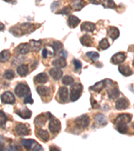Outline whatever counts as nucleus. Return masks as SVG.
I'll return each mask as SVG.
<instances>
[{
  "mask_svg": "<svg viewBox=\"0 0 134 151\" xmlns=\"http://www.w3.org/2000/svg\"><path fill=\"white\" fill-rule=\"evenodd\" d=\"M35 30L36 28L34 24L30 23H24L19 25V27L14 26V27L11 28L10 32L13 34L15 36L19 37V36H23L24 35H26V34L32 33Z\"/></svg>",
  "mask_w": 134,
  "mask_h": 151,
  "instance_id": "nucleus-1",
  "label": "nucleus"
},
{
  "mask_svg": "<svg viewBox=\"0 0 134 151\" xmlns=\"http://www.w3.org/2000/svg\"><path fill=\"white\" fill-rule=\"evenodd\" d=\"M82 89H83V86L79 83H76L72 85V86L70 87V101L74 102L78 100L81 96Z\"/></svg>",
  "mask_w": 134,
  "mask_h": 151,
  "instance_id": "nucleus-2",
  "label": "nucleus"
},
{
  "mask_svg": "<svg viewBox=\"0 0 134 151\" xmlns=\"http://www.w3.org/2000/svg\"><path fill=\"white\" fill-rule=\"evenodd\" d=\"M90 123L89 117L84 114L79 117H78L75 120V124L77 128L80 129H85L88 127Z\"/></svg>",
  "mask_w": 134,
  "mask_h": 151,
  "instance_id": "nucleus-3",
  "label": "nucleus"
},
{
  "mask_svg": "<svg viewBox=\"0 0 134 151\" xmlns=\"http://www.w3.org/2000/svg\"><path fill=\"white\" fill-rule=\"evenodd\" d=\"M15 93L19 97H26L30 93V89L29 88L28 85L20 83L16 87Z\"/></svg>",
  "mask_w": 134,
  "mask_h": 151,
  "instance_id": "nucleus-4",
  "label": "nucleus"
},
{
  "mask_svg": "<svg viewBox=\"0 0 134 151\" xmlns=\"http://www.w3.org/2000/svg\"><path fill=\"white\" fill-rule=\"evenodd\" d=\"M48 128H49V130L52 133L58 134L61 130V123L58 119L51 118Z\"/></svg>",
  "mask_w": 134,
  "mask_h": 151,
  "instance_id": "nucleus-5",
  "label": "nucleus"
},
{
  "mask_svg": "<svg viewBox=\"0 0 134 151\" xmlns=\"http://www.w3.org/2000/svg\"><path fill=\"white\" fill-rule=\"evenodd\" d=\"M15 132L18 136H27L30 133V130L26 124L18 123L15 127Z\"/></svg>",
  "mask_w": 134,
  "mask_h": 151,
  "instance_id": "nucleus-6",
  "label": "nucleus"
},
{
  "mask_svg": "<svg viewBox=\"0 0 134 151\" xmlns=\"http://www.w3.org/2000/svg\"><path fill=\"white\" fill-rule=\"evenodd\" d=\"M127 55L125 52H119L114 55L111 58V62L114 65H118L122 63L126 59Z\"/></svg>",
  "mask_w": 134,
  "mask_h": 151,
  "instance_id": "nucleus-7",
  "label": "nucleus"
},
{
  "mask_svg": "<svg viewBox=\"0 0 134 151\" xmlns=\"http://www.w3.org/2000/svg\"><path fill=\"white\" fill-rule=\"evenodd\" d=\"M47 115V113L46 114H40V115L38 116L36 118H35L34 120V124L36 126H44L45 124V123L46 122V121H47V119L48 118H50L51 117H52V116L51 115V114L48 112V116H46Z\"/></svg>",
  "mask_w": 134,
  "mask_h": 151,
  "instance_id": "nucleus-8",
  "label": "nucleus"
},
{
  "mask_svg": "<svg viewBox=\"0 0 134 151\" xmlns=\"http://www.w3.org/2000/svg\"><path fill=\"white\" fill-rule=\"evenodd\" d=\"M130 106V101L125 97H121L115 103V108L118 110H124L129 108Z\"/></svg>",
  "mask_w": 134,
  "mask_h": 151,
  "instance_id": "nucleus-9",
  "label": "nucleus"
},
{
  "mask_svg": "<svg viewBox=\"0 0 134 151\" xmlns=\"http://www.w3.org/2000/svg\"><path fill=\"white\" fill-rule=\"evenodd\" d=\"M15 97L14 94L9 91H6L2 94L1 101L6 104H14L15 103Z\"/></svg>",
  "mask_w": 134,
  "mask_h": 151,
  "instance_id": "nucleus-10",
  "label": "nucleus"
},
{
  "mask_svg": "<svg viewBox=\"0 0 134 151\" xmlns=\"http://www.w3.org/2000/svg\"><path fill=\"white\" fill-rule=\"evenodd\" d=\"M132 118V115L130 114H122L119 115L114 120V124L122 123V124H128L130 122Z\"/></svg>",
  "mask_w": 134,
  "mask_h": 151,
  "instance_id": "nucleus-11",
  "label": "nucleus"
},
{
  "mask_svg": "<svg viewBox=\"0 0 134 151\" xmlns=\"http://www.w3.org/2000/svg\"><path fill=\"white\" fill-rule=\"evenodd\" d=\"M86 2L84 0H72L70 2V7L74 11H80L86 6Z\"/></svg>",
  "mask_w": 134,
  "mask_h": 151,
  "instance_id": "nucleus-12",
  "label": "nucleus"
},
{
  "mask_svg": "<svg viewBox=\"0 0 134 151\" xmlns=\"http://www.w3.org/2000/svg\"><path fill=\"white\" fill-rule=\"evenodd\" d=\"M31 49L30 45L28 43H21L16 48V52L20 55H26Z\"/></svg>",
  "mask_w": 134,
  "mask_h": 151,
  "instance_id": "nucleus-13",
  "label": "nucleus"
},
{
  "mask_svg": "<svg viewBox=\"0 0 134 151\" xmlns=\"http://www.w3.org/2000/svg\"><path fill=\"white\" fill-rule=\"evenodd\" d=\"M107 35L112 40H115L119 38L120 33H119V29L117 27H115V26H109L108 29H107Z\"/></svg>",
  "mask_w": 134,
  "mask_h": 151,
  "instance_id": "nucleus-14",
  "label": "nucleus"
},
{
  "mask_svg": "<svg viewBox=\"0 0 134 151\" xmlns=\"http://www.w3.org/2000/svg\"><path fill=\"white\" fill-rule=\"evenodd\" d=\"M96 29L95 24L92 23L91 22H85L80 26V30L82 31L92 32Z\"/></svg>",
  "mask_w": 134,
  "mask_h": 151,
  "instance_id": "nucleus-15",
  "label": "nucleus"
},
{
  "mask_svg": "<svg viewBox=\"0 0 134 151\" xmlns=\"http://www.w3.org/2000/svg\"><path fill=\"white\" fill-rule=\"evenodd\" d=\"M119 72L125 77H129L133 74L132 70L128 65H120L118 67Z\"/></svg>",
  "mask_w": 134,
  "mask_h": 151,
  "instance_id": "nucleus-16",
  "label": "nucleus"
},
{
  "mask_svg": "<svg viewBox=\"0 0 134 151\" xmlns=\"http://www.w3.org/2000/svg\"><path fill=\"white\" fill-rule=\"evenodd\" d=\"M80 43L82 45L87 47H91L93 46V39L88 35H85L80 38Z\"/></svg>",
  "mask_w": 134,
  "mask_h": 151,
  "instance_id": "nucleus-17",
  "label": "nucleus"
},
{
  "mask_svg": "<svg viewBox=\"0 0 134 151\" xmlns=\"http://www.w3.org/2000/svg\"><path fill=\"white\" fill-rule=\"evenodd\" d=\"M105 87H106V82L105 80H102V81L96 83L95 84L92 86L89 87V89L92 90V91L97 92V93H100Z\"/></svg>",
  "mask_w": 134,
  "mask_h": 151,
  "instance_id": "nucleus-18",
  "label": "nucleus"
},
{
  "mask_svg": "<svg viewBox=\"0 0 134 151\" xmlns=\"http://www.w3.org/2000/svg\"><path fill=\"white\" fill-rule=\"evenodd\" d=\"M62 70L60 68H52L49 70V74L54 80H59L62 76Z\"/></svg>",
  "mask_w": 134,
  "mask_h": 151,
  "instance_id": "nucleus-19",
  "label": "nucleus"
},
{
  "mask_svg": "<svg viewBox=\"0 0 134 151\" xmlns=\"http://www.w3.org/2000/svg\"><path fill=\"white\" fill-rule=\"evenodd\" d=\"M68 95H69V91L68 89L65 87H61L58 90V97L60 100L62 102H67L68 100Z\"/></svg>",
  "mask_w": 134,
  "mask_h": 151,
  "instance_id": "nucleus-20",
  "label": "nucleus"
},
{
  "mask_svg": "<svg viewBox=\"0 0 134 151\" xmlns=\"http://www.w3.org/2000/svg\"><path fill=\"white\" fill-rule=\"evenodd\" d=\"M36 91L40 96L47 97L50 93V89L49 87L42 85V86H38L36 87Z\"/></svg>",
  "mask_w": 134,
  "mask_h": 151,
  "instance_id": "nucleus-21",
  "label": "nucleus"
},
{
  "mask_svg": "<svg viewBox=\"0 0 134 151\" xmlns=\"http://www.w3.org/2000/svg\"><path fill=\"white\" fill-rule=\"evenodd\" d=\"M80 19L78 18L77 17L73 15H70L69 16V18H68V24H69V26L71 28H75L77 26L79 25L80 23Z\"/></svg>",
  "mask_w": 134,
  "mask_h": 151,
  "instance_id": "nucleus-22",
  "label": "nucleus"
},
{
  "mask_svg": "<svg viewBox=\"0 0 134 151\" xmlns=\"http://www.w3.org/2000/svg\"><path fill=\"white\" fill-rule=\"evenodd\" d=\"M95 121L100 126H106L107 124V120L106 117L102 114H97L95 116Z\"/></svg>",
  "mask_w": 134,
  "mask_h": 151,
  "instance_id": "nucleus-23",
  "label": "nucleus"
},
{
  "mask_svg": "<svg viewBox=\"0 0 134 151\" xmlns=\"http://www.w3.org/2000/svg\"><path fill=\"white\" fill-rule=\"evenodd\" d=\"M37 136L40 139L42 140L44 142H46L49 140L50 136L49 134L46 130H42V129H39L37 131Z\"/></svg>",
  "mask_w": 134,
  "mask_h": 151,
  "instance_id": "nucleus-24",
  "label": "nucleus"
},
{
  "mask_svg": "<svg viewBox=\"0 0 134 151\" xmlns=\"http://www.w3.org/2000/svg\"><path fill=\"white\" fill-rule=\"evenodd\" d=\"M34 80L36 83H45L48 81V77L45 73H39L34 78Z\"/></svg>",
  "mask_w": 134,
  "mask_h": 151,
  "instance_id": "nucleus-25",
  "label": "nucleus"
},
{
  "mask_svg": "<svg viewBox=\"0 0 134 151\" xmlns=\"http://www.w3.org/2000/svg\"><path fill=\"white\" fill-rule=\"evenodd\" d=\"M16 114H18L20 118L23 119H30L32 116V114L30 109L27 108L16 111Z\"/></svg>",
  "mask_w": 134,
  "mask_h": 151,
  "instance_id": "nucleus-26",
  "label": "nucleus"
},
{
  "mask_svg": "<svg viewBox=\"0 0 134 151\" xmlns=\"http://www.w3.org/2000/svg\"><path fill=\"white\" fill-rule=\"evenodd\" d=\"M29 72V68L27 65H20L17 68V73L21 77H25Z\"/></svg>",
  "mask_w": 134,
  "mask_h": 151,
  "instance_id": "nucleus-27",
  "label": "nucleus"
},
{
  "mask_svg": "<svg viewBox=\"0 0 134 151\" xmlns=\"http://www.w3.org/2000/svg\"><path fill=\"white\" fill-rule=\"evenodd\" d=\"M52 64L53 66H54L55 67L57 68H64L66 66H67V60H66L65 58L61 57L60 58H58L57 60H54V61H52Z\"/></svg>",
  "mask_w": 134,
  "mask_h": 151,
  "instance_id": "nucleus-28",
  "label": "nucleus"
},
{
  "mask_svg": "<svg viewBox=\"0 0 134 151\" xmlns=\"http://www.w3.org/2000/svg\"><path fill=\"white\" fill-rule=\"evenodd\" d=\"M119 94H120V92H119V90L118 87H114L108 91L109 98L111 99H114L115 98H118V97L119 96Z\"/></svg>",
  "mask_w": 134,
  "mask_h": 151,
  "instance_id": "nucleus-29",
  "label": "nucleus"
},
{
  "mask_svg": "<svg viewBox=\"0 0 134 151\" xmlns=\"http://www.w3.org/2000/svg\"><path fill=\"white\" fill-rule=\"evenodd\" d=\"M30 47L32 49L34 52H37L39 50H40L41 48V45H42V40H31L30 41Z\"/></svg>",
  "mask_w": 134,
  "mask_h": 151,
  "instance_id": "nucleus-30",
  "label": "nucleus"
},
{
  "mask_svg": "<svg viewBox=\"0 0 134 151\" xmlns=\"http://www.w3.org/2000/svg\"><path fill=\"white\" fill-rule=\"evenodd\" d=\"M21 145L27 150H30L33 145L36 144V141L32 139H22L21 141Z\"/></svg>",
  "mask_w": 134,
  "mask_h": 151,
  "instance_id": "nucleus-31",
  "label": "nucleus"
},
{
  "mask_svg": "<svg viewBox=\"0 0 134 151\" xmlns=\"http://www.w3.org/2000/svg\"><path fill=\"white\" fill-rule=\"evenodd\" d=\"M10 52L8 50H4L0 52V62L5 63L8 61V59L10 58Z\"/></svg>",
  "mask_w": 134,
  "mask_h": 151,
  "instance_id": "nucleus-32",
  "label": "nucleus"
},
{
  "mask_svg": "<svg viewBox=\"0 0 134 151\" xmlns=\"http://www.w3.org/2000/svg\"><path fill=\"white\" fill-rule=\"evenodd\" d=\"M50 46L52 47L54 51V55L58 51H59L63 47V45L61 42H60V41H54V42H53L52 45H50Z\"/></svg>",
  "mask_w": 134,
  "mask_h": 151,
  "instance_id": "nucleus-33",
  "label": "nucleus"
},
{
  "mask_svg": "<svg viewBox=\"0 0 134 151\" xmlns=\"http://www.w3.org/2000/svg\"><path fill=\"white\" fill-rule=\"evenodd\" d=\"M116 129L119 133L121 134H126L128 132V128L126 124L118 123L116 124Z\"/></svg>",
  "mask_w": 134,
  "mask_h": 151,
  "instance_id": "nucleus-34",
  "label": "nucleus"
},
{
  "mask_svg": "<svg viewBox=\"0 0 134 151\" xmlns=\"http://www.w3.org/2000/svg\"><path fill=\"white\" fill-rule=\"evenodd\" d=\"M7 121H8V118L6 114L2 110H0V128H4Z\"/></svg>",
  "mask_w": 134,
  "mask_h": 151,
  "instance_id": "nucleus-35",
  "label": "nucleus"
},
{
  "mask_svg": "<svg viewBox=\"0 0 134 151\" xmlns=\"http://www.w3.org/2000/svg\"><path fill=\"white\" fill-rule=\"evenodd\" d=\"M102 5L105 8H115L116 4L113 0H103L102 2Z\"/></svg>",
  "mask_w": 134,
  "mask_h": 151,
  "instance_id": "nucleus-36",
  "label": "nucleus"
},
{
  "mask_svg": "<svg viewBox=\"0 0 134 151\" xmlns=\"http://www.w3.org/2000/svg\"><path fill=\"white\" fill-rule=\"evenodd\" d=\"M109 47H110V45H109V41L107 38L102 39V40L99 42V48H101V50H106L108 48H109Z\"/></svg>",
  "mask_w": 134,
  "mask_h": 151,
  "instance_id": "nucleus-37",
  "label": "nucleus"
},
{
  "mask_svg": "<svg viewBox=\"0 0 134 151\" xmlns=\"http://www.w3.org/2000/svg\"><path fill=\"white\" fill-rule=\"evenodd\" d=\"M86 56L89 57L92 61L95 62L99 58V54L97 52H93V51H91V52H88L86 53Z\"/></svg>",
  "mask_w": 134,
  "mask_h": 151,
  "instance_id": "nucleus-38",
  "label": "nucleus"
},
{
  "mask_svg": "<svg viewBox=\"0 0 134 151\" xmlns=\"http://www.w3.org/2000/svg\"><path fill=\"white\" fill-rule=\"evenodd\" d=\"M62 82L63 84H64L66 85H71L73 83V82H74V78L70 76V75H66V76L62 78Z\"/></svg>",
  "mask_w": 134,
  "mask_h": 151,
  "instance_id": "nucleus-39",
  "label": "nucleus"
},
{
  "mask_svg": "<svg viewBox=\"0 0 134 151\" xmlns=\"http://www.w3.org/2000/svg\"><path fill=\"white\" fill-rule=\"evenodd\" d=\"M72 8L70 6L64 7V8H62L61 10L58 12H57V14H63V15H69L70 12H71Z\"/></svg>",
  "mask_w": 134,
  "mask_h": 151,
  "instance_id": "nucleus-40",
  "label": "nucleus"
},
{
  "mask_svg": "<svg viewBox=\"0 0 134 151\" xmlns=\"http://www.w3.org/2000/svg\"><path fill=\"white\" fill-rule=\"evenodd\" d=\"M15 76V74H14V72L12 70H7L4 73V77L7 79H12L14 78Z\"/></svg>",
  "mask_w": 134,
  "mask_h": 151,
  "instance_id": "nucleus-41",
  "label": "nucleus"
},
{
  "mask_svg": "<svg viewBox=\"0 0 134 151\" xmlns=\"http://www.w3.org/2000/svg\"><path fill=\"white\" fill-rule=\"evenodd\" d=\"M72 63H73V65H74L75 70H77H77H79L80 69H81L82 64L79 60L74 59V60H73Z\"/></svg>",
  "mask_w": 134,
  "mask_h": 151,
  "instance_id": "nucleus-42",
  "label": "nucleus"
},
{
  "mask_svg": "<svg viewBox=\"0 0 134 151\" xmlns=\"http://www.w3.org/2000/svg\"><path fill=\"white\" fill-rule=\"evenodd\" d=\"M90 101H91V106L92 108L93 109H99L100 108V105L97 102L95 99L92 98L91 97V99H90Z\"/></svg>",
  "mask_w": 134,
  "mask_h": 151,
  "instance_id": "nucleus-43",
  "label": "nucleus"
},
{
  "mask_svg": "<svg viewBox=\"0 0 134 151\" xmlns=\"http://www.w3.org/2000/svg\"><path fill=\"white\" fill-rule=\"evenodd\" d=\"M34 103V100L32 97V95L30 93L28 96H26L25 99H24V104H32Z\"/></svg>",
  "mask_w": 134,
  "mask_h": 151,
  "instance_id": "nucleus-44",
  "label": "nucleus"
},
{
  "mask_svg": "<svg viewBox=\"0 0 134 151\" xmlns=\"http://www.w3.org/2000/svg\"><path fill=\"white\" fill-rule=\"evenodd\" d=\"M60 2L59 1H54L53 2V3L51 4V10H52V12H54L56 9H57L58 7L60 6Z\"/></svg>",
  "mask_w": 134,
  "mask_h": 151,
  "instance_id": "nucleus-45",
  "label": "nucleus"
},
{
  "mask_svg": "<svg viewBox=\"0 0 134 151\" xmlns=\"http://www.w3.org/2000/svg\"><path fill=\"white\" fill-rule=\"evenodd\" d=\"M90 3L95 5H99L101 3V0H89Z\"/></svg>",
  "mask_w": 134,
  "mask_h": 151,
  "instance_id": "nucleus-46",
  "label": "nucleus"
},
{
  "mask_svg": "<svg viewBox=\"0 0 134 151\" xmlns=\"http://www.w3.org/2000/svg\"><path fill=\"white\" fill-rule=\"evenodd\" d=\"M42 57L44 58H47V55H48V50L46 48H44L42 50Z\"/></svg>",
  "mask_w": 134,
  "mask_h": 151,
  "instance_id": "nucleus-47",
  "label": "nucleus"
},
{
  "mask_svg": "<svg viewBox=\"0 0 134 151\" xmlns=\"http://www.w3.org/2000/svg\"><path fill=\"white\" fill-rule=\"evenodd\" d=\"M34 150H42L43 148L41 147V146L39 145V144H36V145L34 147V148H33Z\"/></svg>",
  "mask_w": 134,
  "mask_h": 151,
  "instance_id": "nucleus-48",
  "label": "nucleus"
},
{
  "mask_svg": "<svg viewBox=\"0 0 134 151\" xmlns=\"http://www.w3.org/2000/svg\"><path fill=\"white\" fill-rule=\"evenodd\" d=\"M67 52L66 50H62V52H60V57L63 58H67Z\"/></svg>",
  "mask_w": 134,
  "mask_h": 151,
  "instance_id": "nucleus-49",
  "label": "nucleus"
},
{
  "mask_svg": "<svg viewBox=\"0 0 134 151\" xmlns=\"http://www.w3.org/2000/svg\"><path fill=\"white\" fill-rule=\"evenodd\" d=\"M50 150H51V151H54V150L60 151V149L59 148L56 147V146H51V147H50Z\"/></svg>",
  "mask_w": 134,
  "mask_h": 151,
  "instance_id": "nucleus-50",
  "label": "nucleus"
},
{
  "mask_svg": "<svg viewBox=\"0 0 134 151\" xmlns=\"http://www.w3.org/2000/svg\"><path fill=\"white\" fill-rule=\"evenodd\" d=\"M128 50L130 51V52H134V45L130 46V47H129V48H128Z\"/></svg>",
  "mask_w": 134,
  "mask_h": 151,
  "instance_id": "nucleus-51",
  "label": "nucleus"
},
{
  "mask_svg": "<svg viewBox=\"0 0 134 151\" xmlns=\"http://www.w3.org/2000/svg\"><path fill=\"white\" fill-rule=\"evenodd\" d=\"M4 150V144H2L1 142H0V151Z\"/></svg>",
  "mask_w": 134,
  "mask_h": 151,
  "instance_id": "nucleus-52",
  "label": "nucleus"
},
{
  "mask_svg": "<svg viewBox=\"0 0 134 151\" xmlns=\"http://www.w3.org/2000/svg\"><path fill=\"white\" fill-rule=\"evenodd\" d=\"M4 26L2 24L0 23V30H2V29H4Z\"/></svg>",
  "mask_w": 134,
  "mask_h": 151,
  "instance_id": "nucleus-53",
  "label": "nucleus"
},
{
  "mask_svg": "<svg viewBox=\"0 0 134 151\" xmlns=\"http://www.w3.org/2000/svg\"><path fill=\"white\" fill-rule=\"evenodd\" d=\"M6 1H8V2H11V1H13L14 0H5Z\"/></svg>",
  "mask_w": 134,
  "mask_h": 151,
  "instance_id": "nucleus-54",
  "label": "nucleus"
},
{
  "mask_svg": "<svg viewBox=\"0 0 134 151\" xmlns=\"http://www.w3.org/2000/svg\"><path fill=\"white\" fill-rule=\"evenodd\" d=\"M132 127L134 128V123H133V124H132Z\"/></svg>",
  "mask_w": 134,
  "mask_h": 151,
  "instance_id": "nucleus-55",
  "label": "nucleus"
},
{
  "mask_svg": "<svg viewBox=\"0 0 134 151\" xmlns=\"http://www.w3.org/2000/svg\"><path fill=\"white\" fill-rule=\"evenodd\" d=\"M133 66L134 67V60H133Z\"/></svg>",
  "mask_w": 134,
  "mask_h": 151,
  "instance_id": "nucleus-56",
  "label": "nucleus"
}]
</instances>
